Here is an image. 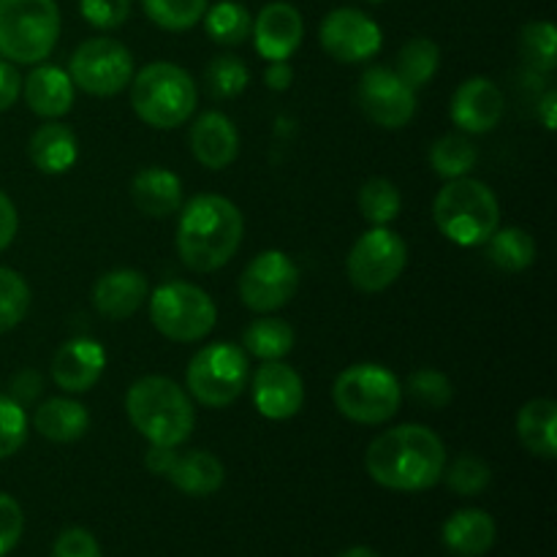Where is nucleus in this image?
<instances>
[{
  "label": "nucleus",
  "mask_w": 557,
  "mask_h": 557,
  "mask_svg": "<svg viewBox=\"0 0 557 557\" xmlns=\"http://www.w3.org/2000/svg\"><path fill=\"white\" fill-rule=\"evenodd\" d=\"M364 468L381 487L424 493L444 476L446 446L424 424H397L368 446Z\"/></svg>",
  "instance_id": "nucleus-1"
},
{
  "label": "nucleus",
  "mask_w": 557,
  "mask_h": 557,
  "mask_svg": "<svg viewBox=\"0 0 557 557\" xmlns=\"http://www.w3.org/2000/svg\"><path fill=\"white\" fill-rule=\"evenodd\" d=\"M243 212L226 196L201 194L180 207L177 253L188 270L215 272L226 267L243 245Z\"/></svg>",
  "instance_id": "nucleus-2"
},
{
  "label": "nucleus",
  "mask_w": 557,
  "mask_h": 557,
  "mask_svg": "<svg viewBox=\"0 0 557 557\" xmlns=\"http://www.w3.org/2000/svg\"><path fill=\"white\" fill-rule=\"evenodd\" d=\"M125 413L150 446H183L196 424L194 403L177 381L166 375H145L128 386Z\"/></svg>",
  "instance_id": "nucleus-3"
},
{
  "label": "nucleus",
  "mask_w": 557,
  "mask_h": 557,
  "mask_svg": "<svg viewBox=\"0 0 557 557\" xmlns=\"http://www.w3.org/2000/svg\"><path fill=\"white\" fill-rule=\"evenodd\" d=\"M199 103L196 82L183 65L156 60L131 79V107L136 117L158 131H172L188 123Z\"/></svg>",
  "instance_id": "nucleus-4"
},
{
  "label": "nucleus",
  "mask_w": 557,
  "mask_h": 557,
  "mask_svg": "<svg viewBox=\"0 0 557 557\" xmlns=\"http://www.w3.org/2000/svg\"><path fill=\"white\" fill-rule=\"evenodd\" d=\"M433 221L446 239L462 248H476L500 226L498 196L482 180H446L435 196Z\"/></svg>",
  "instance_id": "nucleus-5"
},
{
  "label": "nucleus",
  "mask_w": 557,
  "mask_h": 557,
  "mask_svg": "<svg viewBox=\"0 0 557 557\" xmlns=\"http://www.w3.org/2000/svg\"><path fill=\"white\" fill-rule=\"evenodd\" d=\"M60 36L54 0H0V54L16 65H38Z\"/></svg>",
  "instance_id": "nucleus-6"
},
{
  "label": "nucleus",
  "mask_w": 557,
  "mask_h": 557,
  "mask_svg": "<svg viewBox=\"0 0 557 557\" xmlns=\"http://www.w3.org/2000/svg\"><path fill=\"white\" fill-rule=\"evenodd\" d=\"M332 400L346 419L375 428L400 411L403 384L384 364L359 362L337 375L332 384Z\"/></svg>",
  "instance_id": "nucleus-7"
},
{
  "label": "nucleus",
  "mask_w": 557,
  "mask_h": 557,
  "mask_svg": "<svg viewBox=\"0 0 557 557\" xmlns=\"http://www.w3.org/2000/svg\"><path fill=\"white\" fill-rule=\"evenodd\" d=\"M150 321L166 341L199 343L215 330L218 308L196 283L169 281L152 292Z\"/></svg>",
  "instance_id": "nucleus-8"
},
{
  "label": "nucleus",
  "mask_w": 557,
  "mask_h": 557,
  "mask_svg": "<svg viewBox=\"0 0 557 557\" xmlns=\"http://www.w3.org/2000/svg\"><path fill=\"white\" fill-rule=\"evenodd\" d=\"M250 381L248 354L243 346L218 341L196 351L185 370V384L194 400L207 408H226L237 400Z\"/></svg>",
  "instance_id": "nucleus-9"
},
{
  "label": "nucleus",
  "mask_w": 557,
  "mask_h": 557,
  "mask_svg": "<svg viewBox=\"0 0 557 557\" xmlns=\"http://www.w3.org/2000/svg\"><path fill=\"white\" fill-rule=\"evenodd\" d=\"M69 76L87 96H117L134 79V54L117 38H87L71 54Z\"/></svg>",
  "instance_id": "nucleus-10"
},
{
  "label": "nucleus",
  "mask_w": 557,
  "mask_h": 557,
  "mask_svg": "<svg viewBox=\"0 0 557 557\" xmlns=\"http://www.w3.org/2000/svg\"><path fill=\"white\" fill-rule=\"evenodd\" d=\"M408 264L406 239L389 226H373L354 243L346 259L348 281L357 292L379 294L403 275Z\"/></svg>",
  "instance_id": "nucleus-11"
},
{
  "label": "nucleus",
  "mask_w": 557,
  "mask_h": 557,
  "mask_svg": "<svg viewBox=\"0 0 557 557\" xmlns=\"http://www.w3.org/2000/svg\"><path fill=\"white\" fill-rule=\"evenodd\" d=\"M299 288V267L283 250H261L239 275V299L253 313L286 308Z\"/></svg>",
  "instance_id": "nucleus-12"
},
{
  "label": "nucleus",
  "mask_w": 557,
  "mask_h": 557,
  "mask_svg": "<svg viewBox=\"0 0 557 557\" xmlns=\"http://www.w3.org/2000/svg\"><path fill=\"white\" fill-rule=\"evenodd\" d=\"M357 103L370 123L389 131L406 128L417 114V92L384 65H373L359 76Z\"/></svg>",
  "instance_id": "nucleus-13"
},
{
  "label": "nucleus",
  "mask_w": 557,
  "mask_h": 557,
  "mask_svg": "<svg viewBox=\"0 0 557 557\" xmlns=\"http://www.w3.org/2000/svg\"><path fill=\"white\" fill-rule=\"evenodd\" d=\"M321 47L337 63L357 65L375 58L384 44L379 22L359 9H335L321 22Z\"/></svg>",
  "instance_id": "nucleus-14"
},
{
  "label": "nucleus",
  "mask_w": 557,
  "mask_h": 557,
  "mask_svg": "<svg viewBox=\"0 0 557 557\" xmlns=\"http://www.w3.org/2000/svg\"><path fill=\"white\" fill-rule=\"evenodd\" d=\"M305 384L302 375L283 359L259 364L253 373V406L272 422H286L302 411Z\"/></svg>",
  "instance_id": "nucleus-15"
},
{
  "label": "nucleus",
  "mask_w": 557,
  "mask_h": 557,
  "mask_svg": "<svg viewBox=\"0 0 557 557\" xmlns=\"http://www.w3.org/2000/svg\"><path fill=\"white\" fill-rule=\"evenodd\" d=\"M504 109L506 98L500 87L487 76H471L451 98V123L466 134H487L500 123Z\"/></svg>",
  "instance_id": "nucleus-16"
},
{
  "label": "nucleus",
  "mask_w": 557,
  "mask_h": 557,
  "mask_svg": "<svg viewBox=\"0 0 557 557\" xmlns=\"http://www.w3.org/2000/svg\"><path fill=\"white\" fill-rule=\"evenodd\" d=\"M107 368V351L92 337H71L54 351L52 381L69 395L90 392Z\"/></svg>",
  "instance_id": "nucleus-17"
},
{
  "label": "nucleus",
  "mask_w": 557,
  "mask_h": 557,
  "mask_svg": "<svg viewBox=\"0 0 557 557\" xmlns=\"http://www.w3.org/2000/svg\"><path fill=\"white\" fill-rule=\"evenodd\" d=\"M253 44L256 52L264 60H288L299 49L305 36V22L297 5L283 3H267L253 20Z\"/></svg>",
  "instance_id": "nucleus-18"
},
{
  "label": "nucleus",
  "mask_w": 557,
  "mask_h": 557,
  "mask_svg": "<svg viewBox=\"0 0 557 557\" xmlns=\"http://www.w3.org/2000/svg\"><path fill=\"white\" fill-rule=\"evenodd\" d=\"M190 152L196 161L210 172L232 166L239 156V134L237 125L223 112H205L190 125Z\"/></svg>",
  "instance_id": "nucleus-19"
},
{
  "label": "nucleus",
  "mask_w": 557,
  "mask_h": 557,
  "mask_svg": "<svg viewBox=\"0 0 557 557\" xmlns=\"http://www.w3.org/2000/svg\"><path fill=\"white\" fill-rule=\"evenodd\" d=\"M147 294H150L147 277L139 270L120 267V270L103 272L96 281V286H92V308L103 319L125 321L145 305Z\"/></svg>",
  "instance_id": "nucleus-20"
},
{
  "label": "nucleus",
  "mask_w": 557,
  "mask_h": 557,
  "mask_svg": "<svg viewBox=\"0 0 557 557\" xmlns=\"http://www.w3.org/2000/svg\"><path fill=\"white\" fill-rule=\"evenodd\" d=\"M22 92H25V103L30 112H36L38 117L58 120L74 107L76 87L71 82L69 71L58 69V65L38 63L27 74V79L22 82Z\"/></svg>",
  "instance_id": "nucleus-21"
},
{
  "label": "nucleus",
  "mask_w": 557,
  "mask_h": 557,
  "mask_svg": "<svg viewBox=\"0 0 557 557\" xmlns=\"http://www.w3.org/2000/svg\"><path fill=\"white\" fill-rule=\"evenodd\" d=\"M498 539L495 520L482 509H460L441 528V542L457 557H482Z\"/></svg>",
  "instance_id": "nucleus-22"
},
{
  "label": "nucleus",
  "mask_w": 557,
  "mask_h": 557,
  "mask_svg": "<svg viewBox=\"0 0 557 557\" xmlns=\"http://www.w3.org/2000/svg\"><path fill=\"white\" fill-rule=\"evenodd\" d=\"M131 199L145 215L169 218L183 207V183L169 169L147 166L131 183Z\"/></svg>",
  "instance_id": "nucleus-23"
},
{
  "label": "nucleus",
  "mask_w": 557,
  "mask_h": 557,
  "mask_svg": "<svg viewBox=\"0 0 557 557\" xmlns=\"http://www.w3.org/2000/svg\"><path fill=\"white\" fill-rule=\"evenodd\" d=\"M166 479L180 493L190 495V498H207V495H215L223 487L226 468L212 451L194 449L188 455L174 457Z\"/></svg>",
  "instance_id": "nucleus-24"
},
{
  "label": "nucleus",
  "mask_w": 557,
  "mask_h": 557,
  "mask_svg": "<svg viewBox=\"0 0 557 557\" xmlns=\"http://www.w3.org/2000/svg\"><path fill=\"white\" fill-rule=\"evenodd\" d=\"M27 152L38 172L65 174L79 158V141L76 134L63 123H47L30 136Z\"/></svg>",
  "instance_id": "nucleus-25"
},
{
  "label": "nucleus",
  "mask_w": 557,
  "mask_h": 557,
  "mask_svg": "<svg viewBox=\"0 0 557 557\" xmlns=\"http://www.w3.org/2000/svg\"><path fill=\"white\" fill-rule=\"evenodd\" d=\"M33 424H36L38 435L54 444H74L82 435L90 430V413L79 400L71 397H52V400L41 403L33 413Z\"/></svg>",
  "instance_id": "nucleus-26"
},
{
  "label": "nucleus",
  "mask_w": 557,
  "mask_h": 557,
  "mask_svg": "<svg viewBox=\"0 0 557 557\" xmlns=\"http://www.w3.org/2000/svg\"><path fill=\"white\" fill-rule=\"evenodd\" d=\"M517 435L531 455L542 460L557 457V406L549 397L528 400L517 413Z\"/></svg>",
  "instance_id": "nucleus-27"
},
{
  "label": "nucleus",
  "mask_w": 557,
  "mask_h": 557,
  "mask_svg": "<svg viewBox=\"0 0 557 557\" xmlns=\"http://www.w3.org/2000/svg\"><path fill=\"white\" fill-rule=\"evenodd\" d=\"M294 341H297V335H294L292 324L283 319H270V315L256 319L243 332L245 354L261 359V362H275V359L288 357L294 348Z\"/></svg>",
  "instance_id": "nucleus-28"
},
{
  "label": "nucleus",
  "mask_w": 557,
  "mask_h": 557,
  "mask_svg": "<svg viewBox=\"0 0 557 557\" xmlns=\"http://www.w3.org/2000/svg\"><path fill=\"white\" fill-rule=\"evenodd\" d=\"M441 65V49L433 38H411L408 44H403V49L397 52L395 60V74L411 87L413 92L428 87L433 82V76L438 74Z\"/></svg>",
  "instance_id": "nucleus-29"
},
{
  "label": "nucleus",
  "mask_w": 557,
  "mask_h": 557,
  "mask_svg": "<svg viewBox=\"0 0 557 557\" xmlns=\"http://www.w3.org/2000/svg\"><path fill=\"white\" fill-rule=\"evenodd\" d=\"M201 20H205L207 36L221 47H239L248 41L250 30H253V16L237 0H221L215 5H207Z\"/></svg>",
  "instance_id": "nucleus-30"
},
{
  "label": "nucleus",
  "mask_w": 557,
  "mask_h": 557,
  "mask_svg": "<svg viewBox=\"0 0 557 557\" xmlns=\"http://www.w3.org/2000/svg\"><path fill=\"white\" fill-rule=\"evenodd\" d=\"M484 245H487V259L504 272H522L536 261V243L520 226H498Z\"/></svg>",
  "instance_id": "nucleus-31"
},
{
  "label": "nucleus",
  "mask_w": 557,
  "mask_h": 557,
  "mask_svg": "<svg viewBox=\"0 0 557 557\" xmlns=\"http://www.w3.org/2000/svg\"><path fill=\"white\" fill-rule=\"evenodd\" d=\"M476 147L462 134H446L430 147V166L435 169L441 180L468 177L471 169L476 166Z\"/></svg>",
  "instance_id": "nucleus-32"
},
{
  "label": "nucleus",
  "mask_w": 557,
  "mask_h": 557,
  "mask_svg": "<svg viewBox=\"0 0 557 557\" xmlns=\"http://www.w3.org/2000/svg\"><path fill=\"white\" fill-rule=\"evenodd\" d=\"M359 212L373 226H389L403 210V196L392 180L386 177H370L368 183L359 188L357 196Z\"/></svg>",
  "instance_id": "nucleus-33"
},
{
  "label": "nucleus",
  "mask_w": 557,
  "mask_h": 557,
  "mask_svg": "<svg viewBox=\"0 0 557 557\" xmlns=\"http://www.w3.org/2000/svg\"><path fill=\"white\" fill-rule=\"evenodd\" d=\"M250 71L237 54H218L205 69V87L215 101L237 98L248 87Z\"/></svg>",
  "instance_id": "nucleus-34"
},
{
  "label": "nucleus",
  "mask_w": 557,
  "mask_h": 557,
  "mask_svg": "<svg viewBox=\"0 0 557 557\" xmlns=\"http://www.w3.org/2000/svg\"><path fill=\"white\" fill-rule=\"evenodd\" d=\"M141 9L150 16L152 25L183 33L199 25L207 11V0H141Z\"/></svg>",
  "instance_id": "nucleus-35"
},
{
  "label": "nucleus",
  "mask_w": 557,
  "mask_h": 557,
  "mask_svg": "<svg viewBox=\"0 0 557 557\" xmlns=\"http://www.w3.org/2000/svg\"><path fill=\"white\" fill-rule=\"evenodd\" d=\"M520 52L536 71H555L557 65V30L553 22L533 20L520 33Z\"/></svg>",
  "instance_id": "nucleus-36"
},
{
  "label": "nucleus",
  "mask_w": 557,
  "mask_h": 557,
  "mask_svg": "<svg viewBox=\"0 0 557 557\" xmlns=\"http://www.w3.org/2000/svg\"><path fill=\"white\" fill-rule=\"evenodd\" d=\"M441 479H446L451 493L462 495V498H473V495H482L490 487L493 471H490V466L482 457L460 455L444 468V476Z\"/></svg>",
  "instance_id": "nucleus-37"
},
{
  "label": "nucleus",
  "mask_w": 557,
  "mask_h": 557,
  "mask_svg": "<svg viewBox=\"0 0 557 557\" xmlns=\"http://www.w3.org/2000/svg\"><path fill=\"white\" fill-rule=\"evenodd\" d=\"M30 310V286L20 272L0 267V335L14 330Z\"/></svg>",
  "instance_id": "nucleus-38"
},
{
  "label": "nucleus",
  "mask_w": 557,
  "mask_h": 557,
  "mask_svg": "<svg viewBox=\"0 0 557 557\" xmlns=\"http://www.w3.org/2000/svg\"><path fill=\"white\" fill-rule=\"evenodd\" d=\"M27 441L25 406L11 395H0V460L16 455Z\"/></svg>",
  "instance_id": "nucleus-39"
},
{
  "label": "nucleus",
  "mask_w": 557,
  "mask_h": 557,
  "mask_svg": "<svg viewBox=\"0 0 557 557\" xmlns=\"http://www.w3.org/2000/svg\"><path fill=\"white\" fill-rule=\"evenodd\" d=\"M408 392L417 403L430 408H446L455 397V389H451L449 375H444L441 370L433 368H422L417 373H411L408 379Z\"/></svg>",
  "instance_id": "nucleus-40"
},
{
  "label": "nucleus",
  "mask_w": 557,
  "mask_h": 557,
  "mask_svg": "<svg viewBox=\"0 0 557 557\" xmlns=\"http://www.w3.org/2000/svg\"><path fill=\"white\" fill-rule=\"evenodd\" d=\"M79 11L87 25L98 30H114L131 14V0H79Z\"/></svg>",
  "instance_id": "nucleus-41"
},
{
  "label": "nucleus",
  "mask_w": 557,
  "mask_h": 557,
  "mask_svg": "<svg viewBox=\"0 0 557 557\" xmlns=\"http://www.w3.org/2000/svg\"><path fill=\"white\" fill-rule=\"evenodd\" d=\"M22 531H25L22 506L11 495L0 493V557H5L20 544Z\"/></svg>",
  "instance_id": "nucleus-42"
},
{
  "label": "nucleus",
  "mask_w": 557,
  "mask_h": 557,
  "mask_svg": "<svg viewBox=\"0 0 557 557\" xmlns=\"http://www.w3.org/2000/svg\"><path fill=\"white\" fill-rule=\"evenodd\" d=\"M52 557H103L96 536L85 528H65L52 547Z\"/></svg>",
  "instance_id": "nucleus-43"
},
{
  "label": "nucleus",
  "mask_w": 557,
  "mask_h": 557,
  "mask_svg": "<svg viewBox=\"0 0 557 557\" xmlns=\"http://www.w3.org/2000/svg\"><path fill=\"white\" fill-rule=\"evenodd\" d=\"M22 92V76L14 69V63L0 60V112L11 109Z\"/></svg>",
  "instance_id": "nucleus-44"
},
{
  "label": "nucleus",
  "mask_w": 557,
  "mask_h": 557,
  "mask_svg": "<svg viewBox=\"0 0 557 557\" xmlns=\"http://www.w3.org/2000/svg\"><path fill=\"white\" fill-rule=\"evenodd\" d=\"M16 228H20V215H16L14 201L9 199V194L0 190V253L14 243Z\"/></svg>",
  "instance_id": "nucleus-45"
},
{
  "label": "nucleus",
  "mask_w": 557,
  "mask_h": 557,
  "mask_svg": "<svg viewBox=\"0 0 557 557\" xmlns=\"http://www.w3.org/2000/svg\"><path fill=\"white\" fill-rule=\"evenodd\" d=\"M41 389H44L41 375L33 373V370H25V373H20L14 381H11V397H14L20 406L36 400V397L41 395Z\"/></svg>",
  "instance_id": "nucleus-46"
},
{
  "label": "nucleus",
  "mask_w": 557,
  "mask_h": 557,
  "mask_svg": "<svg viewBox=\"0 0 557 557\" xmlns=\"http://www.w3.org/2000/svg\"><path fill=\"white\" fill-rule=\"evenodd\" d=\"M264 82H267V87H270V90H275V92L288 90V87H292V82H294L292 63H288V60H272V63L267 65V71H264Z\"/></svg>",
  "instance_id": "nucleus-47"
},
{
  "label": "nucleus",
  "mask_w": 557,
  "mask_h": 557,
  "mask_svg": "<svg viewBox=\"0 0 557 557\" xmlns=\"http://www.w3.org/2000/svg\"><path fill=\"white\" fill-rule=\"evenodd\" d=\"M174 457H177V449H172V446H150V451H147L145 457V466L150 468L156 476H166Z\"/></svg>",
  "instance_id": "nucleus-48"
},
{
  "label": "nucleus",
  "mask_w": 557,
  "mask_h": 557,
  "mask_svg": "<svg viewBox=\"0 0 557 557\" xmlns=\"http://www.w3.org/2000/svg\"><path fill=\"white\" fill-rule=\"evenodd\" d=\"M539 120H542L544 128L555 131V125H557V92L555 90H547L542 96V101H539Z\"/></svg>",
  "instance_id": "nucleus-49"
},
{
  "label": "nucleus",
  "mask_w": 557,
  "mask_h": 557,
  "mask_svg": "<svg viewBox=\"0 0 557 557\" xmlns=\"http://www.w3.org/2000/svg\"><path fill=\"white\" fill-rule=\"evenodd\" d=\"M341 557H381V555L370 547H351V549H346Z\"/></svg>",
  "instance_id": "nucleus-50"
},
{
  "label": "nucleus",
  "mask_w": 557,
  "mask_h": 557,
  "mask_svg": "<svg viewBox=\"0 0 557 557\" xmlns=\"http://www.w3.org/2000/svg\"><path fill=\"white\" fill-rule=\"evenodd\" d=\"M364 3H386V0H364Z\"/></svg>",
  "instance_id": "nucleus-51"
}]
</instances>
